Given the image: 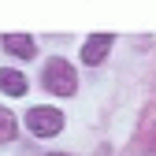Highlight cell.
Wrapping results in <instances>:
<instances>
[{"mask_svg":"<svg viewBox=\"0 0 156 156\" xmlns=\"http://www.w3.org/2000/svg\"><path fill=\"white\" fill-rule=\"evenodd\" d=\"M152 149H156V141H152Z\"/></svg>","mask_w":156,"mask_h":156,"instance_id":"ba28073f","label":"cell"},{"mask_svg":"<svg viewBox=\"0 0 156 156\" xmlns=\"http://www.w3.org/2000/svg\"><path fill=\"white\" fill-rule=\"evenodd\" d=\"M52 156H67V152H52Z\"/></svg>","mask_w":156,"mask_h":156,"instance_id":"52a82bcc","label":"cell"},{"mask_svg":"<svg viewBox=\"0 0 156 156\" xmlns=\"http://www.w3.org/2000/svg\"><path fill=\"white\" fill-rule=\"evenodd\" d=\"M4 48H8L11 56H23V60L34 56V41H30L26 34H8V37H4Z\"/></svg>","mask_w":156,"mask_h":156,"instance_id":"5b68a950","label":"cell"},{"mask_svg":"<svg viewBox=\"0 0 156 156\" xmlns=\"http://www.w3.org/2000/svg\"><path fill=\"white\" fill-rule=\"evenodd\" d=\"M45 86L56 93V97H71L78 89V78H74V67L67 60H48L45 67Z\"/></svg>","mask_w":156,"mask_h":156,"instance_id":"6da1fadb","label":"cell"},{"mask_svg":"<svg viewBox=\"0 0 156 156\" xmlns=\"http://www.w3.org/2000/svg\"><path fill=\"white\" fill-rule=\"evenodd\" d=\"M108 48H112V37L108 34H93L89 41H86V48H82V63H101L104 56H108Z\"/></svg>","mask_w":156,"mask_h":156,"instance_id":"3957f363","label":"cell"},{"mask_svg":"<svg viewBox=\"0 0 156 156\" xmlns=\"http://www.w3.org/2000/svg\"><path fill=\"white\" fill-rule=\"evenodd\" d=\"M0 89L11 93V97H23V93H26V74H23V71L4 67V71H0Z\"/></svg>","mask_w":156,"mask_h":156,"instance_id":"277c9868","label":"cell"},{"mask_svg":"<svg viewBox=\"0 0 156 156\" xmlns=\"http://www.w3.org/2000/svg\"><path fill=\"white\" fill-rule=\"evenodd\" d=\"M15 130H19L15 115H11L8 108H0V141H11V138H15Z\"/></svg>","mask_w":156,"mask_h":156,"instance_id":"8992f818","label":"cell"},{"mask_svg":"<svg viewBox=\"0 0 156 156\" xmlns=\"http://www.w3.org/2000/svg\"><path fill=\"white\" fill-rule=\"evenodd\" d=\"M26 126H30V134H37V138H52V134L63 130V115L56 108H30L26 112Z\"/></svg>","mask_w":156,"mask_h":156,"instance_id":"7a4b0ae2","label":"cell"}]
</instances>
